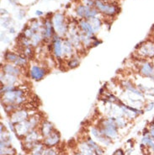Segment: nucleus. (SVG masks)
Instances as JSON below:
<instances>
[{"label": "nucleus", "mask_w": 154, "mask_h": 155, "mask_svg": "<svg viewBox=\"0 0 154 155\" xmlns=\"http://www.w3.org/2000/svg\"><path fill=\"white\" fill-rule=\"evenodd\" d=\"M3 98L7 105H19L24 100V93L21 90H10L5 92Z\"/></svg>", "instance_id": "obj_1"}, {"label": "nucleus", "mask_w": 154, "mask_h": 155, "mask_svg": "<svg viewBox=\"0 0 154 155\" xmlns=\"http://www.w3.org/2000/svg\"><path fill=\"white\" fill-rule=\"evenodd\" d=\"M138 52L141 57L145 58H154V45L153 43H144L141 45Z\"/></svg>", "instance_id": "obj_2"}, {"label": "nucleus", "mask_w": 154, "mask_h": 155, "mask_svg": "<svg viewBox=\"0 0 154 155\" xmlns=\"http://www.w3.org/2000/svg\"><path fill=\"white\" fill-rule=\"evenodd\" d=\"M76 12L78 15L87 19L94 18V16L97 14V11L95 9H90L88 6H84V5L78 6L76 9Z\"/></svg>", "instance_id": "obj_3"}, {"label": "nucleus", "mask_w": 154, "mask_h": 155, "mask_svg": "<svg viewBox=\"0 0 154 155\" xmlns=\"http://www.w3.org/2000/svg\"><path fill=\"white\" fill-rule=\"evenodd\" d=\"M95 5L98 8L99 10H100L103 13L109 14V15H112L114 13H116V7L113 4H108L104 2H102L101 0H96L95 1Z\"/></svg>", "instance_id": "obj_4"}, {"label": "nucleus", "mask_w": 154, "mask_h": 155, "mask_svg": "<svg viewBox=\"0 0 154 155\" xmlns=\"http://www.w3.org/2000/svg\"><path fill=\"white\" fill-rule=\"evenodd\" d=\"M63 15L61 14V13H57L54 18H53V25H54V27L56 29V31L61 34V35H63L65 32H66V25H64V22H63Z\"/></svg>", "instance_id": "obj_5"}, {"label": "nucleus", "mask_w": 154, "mask_h": 155, "mask_svg": "<svg viewBox=\"0 0 154 155\" xmlns=\"http://www.w3.org/2000/svg\"><path fill=\"white\" fill-rule=\"evenodd\" d=\"M103 127H104V130L102 133H105L108 137H114L116 136V134H117L116 127L112 121H110V120H107L104 121Z\"/></svg>", "instance_id": "obj_6"}, {"label": "nucleus", "mask_w": 154, "mask_h": 155, "mask_svg": "<svg viewBox=\"0 0 154 155\" xmlns=\"http://www.w3.org/2000/svg\"><path fill=\"white\" fill-rule=\"evenodd\" d=\"M140 73L141 75L149 78L154 81V65L151 62H144L141 67Z\"/></svg>", "instance_id": "obj_7"}, {"label": "nucleus", "mask_w": 154, "mask_h": 155, "mask_svg": "<svg viewBox=\"0 0 154 155\" xmlns=\"http://www.w3.org/2000/svg\"><path fill=\"white\" fill-rule=\"evenodd\" d=\"M34 122H33V120H31L30 121H23V123H20V124L17 125L15 127L16 128V132L19 135L22 136L24 134H25L26 133H28V131L34 126Z\"/></svg>", "instance_id": "obj_8"}, {"label": "nucleus", "mask_w": 154, "mask_h": 155, "mask_svg": "<svg viewBox=\"0 0 154 155\" xmlns=\"http://www.w3.org/2000/svg\"><path fill=\"white\" fill-rule=\"evenodd\" d=\"M5 58L9 62H13L15 65H25L26 63V61H25V58H19L16 54L12 53V52H9L6 53Z\"/></svg>", "instance_id": "obj_9"}, {"label": "nucleus", "mask_w": 154, "mask_h": 155, "mask_svg": "<svg viewBox=\"0 0 154 155\" xmlns=\"http://www.w3.org/2000/svg\"><path fill=\"white\" fill-rule=\"evenodd\" d=\"M46 74V71L40 67L33 66L31 69V76L35 80H40Z\"/></svg>", "instance_id": "obj_10"}, {"label": "nucleus", "mask_w": 154, "mask_h": 155, "mask_svg": "<svg viewBox=\"0 0 154 155\" xmlns=\"http://www.w3.org/2000/svg\"><path fill=\"white\" fill-rule=\"evenodd\" d=\"M27 116H28V113L25 111H18L14 112L12 115V121L13 124L22 122L26 120Z\"/></svg>", "instance_id": "obj_11"}, {"label": "nucleus", "mask_w": 154, "mask_h": 155, "mask_svg": "<svg viewBox=\"0 0 154 155\" xmlns=\"http://www.w3.org/2000/svg\"><path fill=\"white\" fill-rule=\"evenodd\" d=\"M53 51L55 56L57 58H60L62 54V41L59 38H56L54 40V44H53Z\"/></svg>", "instance_id": "obj_12"}, {"label": "nucleus", "mask_w": 154, "mask_h": 155, "mask_svg": "<svg viewBox=\"0 0 154 155\" xmlns=\"http://www.w3.org/2000/svg\"><path fill=\"white\" fill-rule=\"evenodd\" d=\"M59 141V136L57 133H52L49 135V137L45 140V144L46 146H54Z\"/></svg>", "instance_id": "obj_13"}, {"label": "nucleus", "mask_w": 154, "mask_h": 155, "mask_svg": "<svg viewBox=\"0 0 154 155\" xmlns=\"http://www.w3.org/2000/svg\"><path fill=\"white\" fill-rule=\"evenodd\" d=\"M80 26L82 28V30L84 31V33H86L88 36H93V34L94 31H93L92 26H91V25L89 23L86 22L84 20H82L80 22Z\"/></svg>", "instance_id": "obj_14"}, {"label": "nucleus", "mask_w": 154, "mask_h": 155, "mask_svg": "<svg viewBox=\"0 0 154 155\" xmlns=\"http://www.w3.org/2000/svg\"><path fill=\"white\" fill-rule=\"evenodd\" d=\"M4 70L7 73V74H10V75H19V70L16 67L13 66L11 64H6L4 67Z\"/></svg>", "instance_id": "obj_15"}, {"label": "nucleus", "mask_w": 154, "mask_h": 155, "mask_svg": "<svg viewBox=\"0 0 154 155\" xmlns=\"http://www.w3.org/2000/svg\"><path fill=\"white\" fill-rule=\"evenodd\" d=\"M92 26L93 30L94 32H96L99 30V27L101 25V22L98 18H92L90 19V23H89Z\"/></svg>", "instance_id": "obj_16"}, {"label": "nucleus", "mask_w": 154, "mask_h": 155, "mask_svg": "<svg viewBox=\"0 0 154 155\" xmlns=\"http://www.w3.org/2000/svg\"><path fill=\"white\" fill-rule=\"evenodd\" d=\"M52 124L47 122V121H46L42 126V133H43V135L44 136H49L52 133Z\"/></svg>", "instance_id": "obj_17"}, {"label": "nucleus", "mask_w": 154, "mask_h": 155, "mask_svg": "<svg viewBox=\"0 0 154 155\" xmlns=\"http://www.w3.org/2000/svg\"><path fill=\"white\" fill-rule=\"evenodd\" d=\"M142 143L144 145H147L150 148H152L153 149H154V140L153 138L149 136H145L142 139Z\"/></svg>", "instance_id": "obj_18"}, {"label": "nucleus", "mask_w": 154, "mask_h": 155, "mask_svg": "<svg viewBox=\"0 0 154 155\" xmlns=\"http://www.w3.org/2000/svg\"><path fill=\"white\" fill-rule=\"evenodd\" d=\"M6 80V84H8V85H12V84L16 81V78L13 75H10V74H6V75L3 78L2 77V80Z\"/></svg>", "instance_id": "obj_19"}, {"label": "nucleus", "mask_w": 154, "mask_h": 155, "mask_svg": "<svg viewBox=\"0 0 154 155\" xmlns=\"http://www.w3.org/2000/svg\"><path fill=\"white\" fill-rule=\"evenodd\" d=\"M46 29H45V36L46 38H50L52 36V25L50 21H46Z\"/></svg>", "instance_id": "obj_20"}, {"label": "nucleus", "mask_w": 154, "mask_h": 155, "mask_svg": "<svg viewBox=\"0 0 154 155\" xmlns=\"http://www.w3.org/2000/svg\"><path fill=\"white\" fill-rule=\"evenodd\" d=\"M63 52L67 55H69L72 52V46L69 41H65L63 44Z\"/></svg>", "instance_id": "obj_21"}, {"label": "nucleus", "mask_w": 154, "mask_h": 155, "mask_svg": "<svg viewBox=\"0 0 154 155\" xmlns=\"http://www.w3.org/2000/svg\"><path fill=\"white\" fill-rule=\"evenodd\" d=\"M31 155H44V151L42 147L39 146L34 152H32Z\"/></svg>", "instance_id": "obj_22"}, {"label": "nucleus", "mask_w": 154, "mask_h": 155, "mask_svg": "<svg viewBox=\"0 0 154 155\" xmlns=\"http://www.w3.org/2000/svg\"><path fill=\"white\" fill-rule=\"evenodd\" d=\"M78 64V61H77V59H73L69 62V66L71 67H75Z\"/></svg>", "instance_id": "obj_23"}, {"label": "nucleus", "mask_w": 154, "mask_h": 155, "mask_svg": "<svg viewBox=\"0 0 154 155\" xmlns=\"http://www.w3.org/2000/svg\"><path fill=\"white\" fill-rule=\"evenodd\" d=\"M154 107V101L150 102L149 104L147 105V107H146V111H150L151 110H153Z\"/></svg>", "instance_id": "obj_24"}, {"label": "nucleus", "mask_w": 154, "mask_h": 155, "mask_svg": "<svg viewBox=\"0 0 154 155\" xmlns=\"http://www.w3.org/2000/svg\"><path fill=\"white\" fill-rule=\"evenodd\" d=\"M150 135H151V137L153 138L154 140V125L152 124V127H151V129H150Z\"/></svg>", "instance_id": "obj_25"}, {"label": "nucleus", "mask_w": 154, "mask_h": 155, "mask_svg": "<svg viewBox=\"0 0 154 155\" xmlns=\"http://www.w3.org/2000/svg\"><path fill=\"white\" fill-rule=\"evenodd\" d=\"M44 155H55V153L53 150H48L46 152V154Z\"/></svg>", "instance_id": "obj_26"}, {"label": "nucleus", "mask_w": 154, "mask_h": 155, "mask_svg": "<svg viewBox=\"0 0 154 155\" xmlns=\"http://www.w3.org/2000/svg\"><path fill=\"white\" fill-rule=\"evenodd\" d=\"M35 14H36V15H41V14H43V13H42L41 11H36V12H35Z\"/></svg>", "instance_id": "obj_27"}, {"label": "nucleus", "mask_w": 154, "mask_h": 155, "mask_svg": "<svg viewBox=\"0 0 154 155\" xmlns=\"http://www.w3.org/2000/svg\"><path fill=\"white\" fill-rule=\"evenodd\" d=\"M152 124H153V125H154V119H153V123H152Z\"/></svg>", "instance_id": "obj_28"}, {"label": "nucleus", "mask_w": 154, "mask_h": 155, "mask_svg": "<svg viewBox=\"0 0 154 155\" xmlns=\"http://www.w3.org/2000/svg\"><path fill=\"white\" fill-rule=\"evenodd\" d=\"M78 155H82V154H78Z\"/></svg>", "instance_id": "obj_29"}, {"label": "nucleus", "mask_w": 154, "mask_h": 155, "mask_svg": "<svg viewBox=\"0 0 154 155\" xmlns=\"http://www.w3.org/2000/svg\"><path fill=\"white\" fill-rule=\"evenodd\" d=\"M153 33H154V30H153Z\"/></svg>", "instance_id": "obj_30"}]
</instances>
